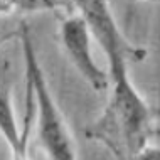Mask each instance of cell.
<instances>
[{
	"label": "cell",
	"instance_id": "cell-1",
	"mask_svg": "<svg viewBox=\"0 0 160 160\" xmlns=\"http://www.w3.org/2000/svg\"><path fill=\"white\" fill-rule=\"evenodd\" d=\"M20 41L27 71V91L34 99V113L37 116V138L51 160H76L72 138L69 135L61 111L46 81L42 66L37 59L31 32L25 24L20 25Z\"/></svg>",
	"mask_w": 160,
	"mask_h": 160
},
{
	"label": "cell",
	"instance_id": "cell-4",
	"mask_svg": "<svg viewBox=\"0 0 160 160\" xmlns=\"http://www.w3.org/2000/svg\"><path fill=\"white\" fill-rule=\"evenodd\" d=\"M2 15H7V14H5V12H3V8H2V5H0V17H2Z\"/></svg>",
	"mask_w": 160,
	"mask_h": 160
},
{
	"label": "cell",
	"instance_id": "cell-2",
	"mask_svg": "<svg viewBox=\"0 0 160 160\" xmlns=\"http://www.w3.org/2000/svg\"><path fill=\"white\" fill-rule=\"evenodd\" d=\"M71 2L79 12L78 15L83 17L88 25L94 42H98L103 52L106 54L110 62L111 83L120 84L132 81L128 74V61L142 52L132 47L123 37L111 14L110 2L108 0H71Z\"/></svg>",
	"mask_w": 160,
	"mask_h": 160
},
{
	"label": "cell",
	"instance_id": "cell-3",
	"mask_svg": "<svg viewBox=\"0 0 160 160\" xmlns=\"http://www.w3.org/2000/svg\"><path fill=\"white\" fill-rule=\"evenodd\" d=\"M91 32L81 15H72L61 24V42L69 61L94 91L108 88V74L96 64L91 51Z\"/></svg>",
	"mask_w": 160,
	"mask_h": 160
}]
</instances>
